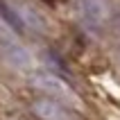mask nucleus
I'll return each mask as SVG.
<instances>
[{"label": "nucleus", "mask_w": 120, "mask_h": 120, "mask_svg": "<svg viewBox=\"0 0 120 120\" xmlns=\"http://www.w3.org/2000/svg\"><path fill=\"white\" fill-rule=\"evenodd\" d=\"M104 11H107V7L102 0H82V16L86 18L88 25H100L102 18H104Z\"/></svg>", "instance_id": "nucleus-1"}]
</instances>
